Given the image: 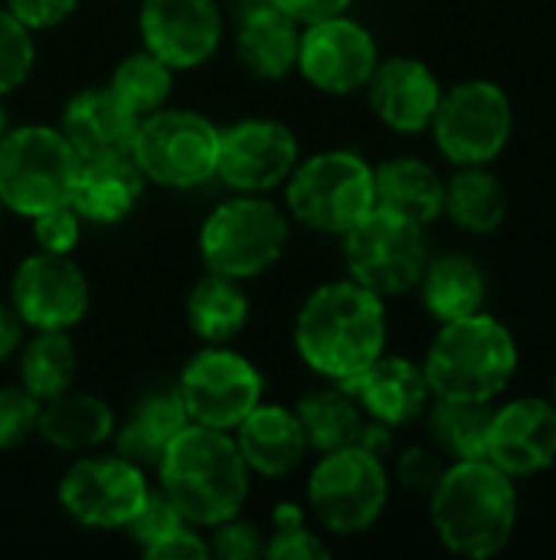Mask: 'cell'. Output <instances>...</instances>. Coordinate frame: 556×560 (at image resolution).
I'll return each mask as SVG.
<instances>
[{"label":"cell","mask_w":556,"mask_h":560,"mask_svg":"<svg viewBox=\"0 0 556 560\" xmlns=\"http://www.w3.org/2000/svg\"><path fill=\"white\" fill-rule=\"evenodd\" d=\"M138 121L141 118L108 85H92L66 102L59 131L72 144L79 161L121 158L131 154Z\"/></svg>","instance_id":"obj_22"},{"label":"cell","mask_w":556,"mask_h":560,"mask_svg":"<svg viewBox=\"0 0 556 560\" xmlns=\"http://www.w3.org/2000/svg\"><path fill=\"white\" fill-rule=\"evenodd\" d=\"M115 427V413L102 397L69 387L39 404L36 436L59 453H92L111 440Z\"/></svg>","instance_id":"obj_26"},{"label":"cell","mask_w":556,"mask_h":560,"mask_svg":"<svg viewBox=\"0 0 556 560\" xmlns=\"http://www.w3.org/2000/svg\"><path fill=\"white\" fill-rule=\"evenodd\" d=\"M374 207V167L360 154L344 148L298 161L292 177L285 180L288 217L298 226L324 236H344Z\"/></svg>","instance_id":"obj_6"},{"label":"cell","mask_w":556,"mask_h":560,"mask_svg":"<svg viewBox=\"0 0 556 560\" xmlns=\"http://www.w3.org/2000/svg\"><path fill=\"white\" fill-rule=\"evenodd\" d=\"M551 400H554V404H556V377H554V397H551Z\"/></svg>","instance_id":"obj_47"},{"label":"cell","mask_w":556,"mask_h":560,"mask_svg":"<svg viewBox=\"0 0 556 560\" xmlns=\"http://www.w3.org/2000/svg\"><path fill=\"white\" fill-rule=\"evenodd\" d=\"M154 469L161 492L193 528H213L239 515L249 499L252 472L246 469L239 446L226 430L187 423Z\"/></svg>","instance_id":"obj_3"},{"label":"cell","mask_w":556,"mask_h":560,"mask_svg":"<svg viewBox=\"0 0 556 560\" xmlns=\"http://www.w3.org/2000/svg\"><path fill=\"white\" fill-rule=\"evenodd\" d=\"M151 486L144 469L118 453L111 456H82L59 479V505L62 512L95 532H125V525L144 505Z\"/></svg>","instance_id":"obj_13"},{"label":"cell","mask_w":556,"mask_h":560,"mask_svg":"<svg viewBox=\"0 0 556 560\" xmlns=\"http://www.w3.org/2000/svg\"><path fill=\"white\" fill-rule=\"evenodd\" d=\"M442 213L472 236L495 233L508 217V190L488 164L456 167L446 177Z\"/></svg>","instance_id":"obj_29"},{"label":"cell","mask_w":556,"mask_h":560,"mask_svg":"<svg viewBox=\"0 0 556 560\" xmlns=\"http://www.w3.org/2000/svg\"><path fill=\"white\" fill-rule=\"evenodd\" d=\"M147 180L131 161V154L121 158H92L79 164L69 207L82 217V223L92 226H111L121 223L141 200Z\"/></svg>","instance_id":"obj_24"},{"label":"cell","mask_w":556,"mask_h":560,"mask_svg":"<svg viewBox=\"0 0 556 560\" xmlns=\"http://www.w3.org/2000/svg\"><path fill=\"white\" fill-rule=\"evenodd\" d=\"M301 23L272 0H233V49L246 72L279 82L295 72Z\"/></svg>","instance_id":"obj_20"},{"label":"cell","mask_w":556,"mask_h":560,"mask_svg":"<svg viewBox=\"0 0 556 560\" xmlns=\"http://www.w3.org/2000/svg\"><path fill=\"white\" fill-rule=\"evenodd\" d=\"M92 292L72 256L36 249L10 279V305L29 331H72L88 312Z\"/></svg>","instance_id":"obj_15"},{"label":"cell","mask_w":556,"mask_h":560,"mask_svg":"<svg viewBox=\"0 0 556 560\" xmlns=\"http://www.w3.org/2000/svg\"><path fill=\"white\" fill-rule=\"evenodd\" d=\"M233 440L239 446L246 469L262 479L292 476L311 453L295 410L282 407V404H259L233 430Z\"/></svg>","instance_id":"obj_23"},{"label":"cell","mask_w":556,"mask_h":560,"mask_svg":"<svg viewBox=\"0 0 556 560\" xmlns=\"http://www.w3.org/2000/svg\"><path fill=\"white\" fill-rule=\"evenodd\" d=\"M331 548L324 545V538L318 532L308 528L301 505L295 502H282L272 512V535L262 548V558L272 560H318L328 558Z\"/></svg>","instance_id":"obj_35"},{"label":"cell","mask_w":556,"mask_h":560,"mask_svg":"<svg viewBox=\"0 0 556 560\" xmlns=\"http://www.w3.org/2000/svg\"><path fill=\"white\" fill-rule=\"evenodd\" d=\"M380 62L374 33L347 13L305 23L295 69L324 95H351L367 85Z\"/></svg>","instance_id":"obj_16"},{"label":"cell","mask_w":556,"mask_h":560,"mask_svg":"<svg viewBox=\"0 0 556 560\" xmlns=\"http://www.w3.org/2000/svg\"><path fill=\"white\" fill-rule=\"evenodd\" d=\"M39 400L16 387H0V450H13L36 433Z\"/></svg>","instance_id":"obj_39"},{"label":"cell","mask_w":556,"mask_h":560,"mask_svg":"<svg viewBox=\"0 0 556 560\" xmlns=\"http://www.w3.org/2000/svg\"><path fill=\"white\" fill-rule=\"evenodd\" d=\"M449 463H442V453L439 450H429V446H406L400 456H397V479L400 486L413 489V492H433V486L439 482L442 469Z\"/></svg>","instance_id":"obj_41"},{"label":"cell","mask_w":556,"mask_h":560,"mask_svg":"<svg viewBox=\"0 0 556 560\" xmlns=\"http://www.w3.org/2000/svg\"><path fill=\"white\" fill-rule=\"evenodd\" d=\"M315 522L341 538L370 532L390 502L387 459L367 453L364 446H344L321 453L305 489Z\"/></svg>","instance_id":"obj_8"},{"label":"cell","mask_w":556,"mask_h":560,"mask_svg":"<svg viewBox=\"0 0 556 560\" xmlns=\"http://www.w3.org/2000/svg\"><path fill=\"white\" fill-rule=\"evenodd\" d=\"M387 299L360 282L318 285L295 315V351L324 381L347 384L387 351Z\"/></svg>","instance_id":"obj_1"},{"label":"cell","mask_w":556,"mask_h":560,"mask_svg":"<svg viewBox=\"0 0 556 560\" xmlns=\"http://www.w3.org/2000/svg\"><path fill=\"white\" fill-rule=\"evenodd\" d=\"M446 177L423 158L403 154L374 167V197L377 210L397 213L419 226H429L442 217Z\"/></svg>","instance_id":"obj_25"},{"label":"cell","mask_w":556,"mask_h":560,"mask_svg":"<svg viewBox=\"0 0 556 560\" xmlns=\"http://www.w3.org/2000/svg\"><path fill=\"white\" fill-rule=\"evenodd\" d=\"M190 423L233 433L265 394L262 371L229 345H203L177 377Z\"/></svg>","instance_id":"obj_12"},{"label":"cell","mask_w":556,"mask_h":560,"mask_svg":"<svg viewBox=\"0 0 556 560\" xmlns=\"http://www.w3.org/2000/svg\"><path fill=\"white\" fill-rule=\"evenodd\" d=\"M341 256L354 282L380 299H397L416 289L429 262L426 226L374 207L354 230L341 236Z\"/></svg>","instance_id":"obj_11"},{"label":"cell","mask_w":556,"mask_h":560,"mask_svg":"<svg viewBox=\"0 0 556 560\" xmlns=\"http://www.w3.org/2000/svg\"><path fill=\"white\" fill-rule=\"evenodd\" d=\"M272 3L282 7L301 26L328 20V16H338V13H347V7H351V0H272Z\"/></svg>","instance_id":"obj_44"},{"label":"cell","mask_w":556,"mask_h":560,"mask_svg":"<svg viewBox=\"0 0 556 560\" xmlns=\"http://www.w3.org/2000/svg\"><path fill=\"white\" fill-rule=\"evenodd\" d=\"M377 121L397 135H419L433 125L442 98L439 75L416 56L380 59L364 85Z\"/></svg>","instance_id":"obj_19"},{"label":"cell","mask_w":556,"mask_h":560,"mask_svg":"<svg viewBox=\"0 0 556 560\" xmlns=\"http://www.w3.org/2000/svg\"><path fill=\"white\" fill-rule=\"evenodd\" d=\"M36 62L33 30L23 26L7 7H0V98L16 92Z\"/></svg>","instance_id":"obj_36"},{"label":"cell","mask_w":556,"mask_h":560,"mask_svg":"<svg viewBox=\"0 0 556 560\" xmlns=\"http://www.w3.org/2000/svg\"><path fill=\"white\" fill-rule=\"evenodd\" d=\"M138 30L147 52L174 72H187L213 59L226 20L216 0H141Z\"/></svg>","instance_id":"obj_17"},{"label":"cell","mask_w":556,"mask_h":560,"mask_svg":"<svg viewBox=\"0 0 556 560\" xmlns=\"http://www.w3.org/2000/svg\"><path fill=\"white\" fill-rule=\"evenodd\" d=\"M108 89H111L138 118H144V115H151V112H157V108L167 105L170 89H174V69L141 46L138 52H128V56L115 66V72H111V79H108Z\"/></svg>","instance_id":"obj_34"},{"label":"cell","mask_w":556,"mask_h":560,"mask_svg":"<svg viewBox=\"0 0 556 560\" xmlns=\"http://www.w3.org/2000/svg\"><path fill=\"white\" fill-rule=\"evenodd\" d=\"M79 354L69 331H33L20 345V387L29 390L39 404L66 394L75 381Z\"/></svg>","instance_id":"obj_32"},{"label":"cell","mask_w":556,"mask_h":560,"mask_svg":"<svg viewBox=\"0 0 556 560\" xmlns=\"http://www.w3.org/2000/svg\"><path fill=\"white\" fill-rule=\"evenodd\" d=\"M495 404H469V400H442L433 397L429 413V433L436 450L449 459H485L488 443V423H492Z\"/></svg>","instance_id":"obj_33"},{"label":"cell","mask_w":556,"mask_h":560,"mask_svg":"<svg viewBox=\"0 0 556 560\" xmlns=\"http://www.w3.org/2000/svg\"><path fill=\"white\" fill-rule=\"evenodd\" d=\"M298 161V135L285 121L242 118L220 128L216 177L233 194H269L285 187Z\"/></svg>","instance_id":"obj_14"},{"label":"cell","mask_w":556,"mask_h":560,"mask_svg":"<svg viewBox=\"0 0 556 560\" xmlns=\"http://www.w3.org/2000/svg\"><path fill=\"white\" fill-rule=\"evenodd\" d=\"M23 345V322L16 318L13 305L0 299V361L16 354Z\"/></svg>","instance_id":"obj_45"},{"label":"cell","mask_w":556,"mask_h":560,"mask_svg":"<svg viewBox=\"0 0 556 560\" xmlns=\"http://www.w3.org/2000/svg\"><path fill=\"white\" fill-rule=\"evenodd\" d=\"M344 387L360 404L367 420H377L393 430L416 423L433 400L423 364H416L403 354H387V351L367 371H360L354 381H347Z\"/></svg>","instance_id":"obj_21"},{"label":"cell","mask_w":556,"mask_h":560,"mask_svg":"<svg viewBox=\"0 0 556 560\" xmlns=\"http://www.w3.org/2000/svg\"><path fill=\"white\" fill-rule=\"evenodd\" d=\"M416 289H419L423 308L439 325L482 312L485 295H488V282H485L482 266L462 253H446V256L429 259Z\"/></svg>","instance_id":"obj_28"},{"label":"cell","mask_w":556,"mask_h":560,"mask_svg":"<svg viewBox=\"0 0 556 560\" xmlns=\"http://www.w3.org/2000/svg\"><path fill=\"white\" fill-rule=\"evenodd\" d=\"M210 532H213V535H210V555H216L220 560L262 558L265 538H262V532H259L252 522H246V518L233 515V518H226V522L213 525Z\"/></svg>","instance_id":"obj_40"},{"label":"cell","mask_w":556,"mask_h":560,"mask_svg":"<svg viewBox=\"0 0 556 560\" xmlns=\"http://www.w3.org/2000/svg\"><path fill=\"white\" fill-rule=\"evenodd\" d=\"M288 213L265 194L220 200L200 226V262L206 272L249 282L265 276L288 246Z\"/></svg>","instance_id":"obj_5"},{"label":"cell","mask_w":556,"mask_h":560,"mask_svg":"<svg viewBox=\"0 0 556 560\" xmlns=\"http://www.w3.org/2000/svg\"><path fill=\"white\" fill-rule=\"evenodd\" d=\"M249 322V295L242 282L206 272L187 295V325L203 345H229Z\"/></svg>","instance_id":"obj_30"},{"label":"cell","mask_w":556,"mask_h":560,"mask_svg":"<svg viewBox=\"0 0 556 560\" xmlns=\"http://www.w3.org/2000/svg\"><path fill=\"white\" fill-rule=\"evenodd\" d=\"M79 154L59 128L20 125L0 138V207L16 217H36L69 203Z\"/></svg>","instance_id":"obj_7"},{"label":"cell","mask_w":556,"mask_h":560,"mask_svg":"<svg viewBox=\"0 0 556 560\" xmlns=\"http://www.w3.org/2000/svg\"><path fill=\"white\" fill-rule=\"evenodd\" d=\"M7 128H10V115H7V105H3V98H0V138L7 135Z\"/></svg>","instance_id":"obj_46"},{"label":"cell","mask_w":556,"mask_h":560,"mask_svg":"<svg viewBox=\"0 0 556 560\" xmlns=\"http://www.w3.org/2000/svg\"><path fill=\"white\" fill-rule=\"evenodd\" d=\"M180 525H187V522H184V515L177 512V505H174L161 489H151L147 499H144V505L138 509V515L125 525V532H128V538L144 551V548H151L154 541H161V538H167L170 532H177Z\"/></svg>","instance_id":"obj_37"},{"label":"cell","mask_w":556,"mask_h":560,"mask_svg":"<svg viewBox=\"0 0 556 560\" xmlns=\"http://www.w3.org/2000/svg\"><path fill=\"white\" fill-rule=\"evenodd\" d=\"M429 522L446 551L465 560L498 558L518 528V489L488 459L449 463L429 492Z\"/></svg>","instance_id":"obj_2"},{"label":"cell","mask_w":556,"mask_h":560,"mask_svg":"<svg viewBox=\"0 0 556 560\" xmlns=\"http://www.w3.org/2000/svg\"><path fill=\"white\" fill-rule=\"evenodd\" d=\"M144 558L151 560H206L210 555V541L193 528V525H180L177 532H170L167 538L154 541L151 548H144Z\"/></svg>","instance_id":"obj_43"},{"label":"cell","mask_w":556,"mask_h":560,"mask_svg":"<svg viewBox=\"0 0 556 560\" xmlns=\"http://www.w3.org/2000/svg\"><path fill=\"white\" fill-rule=\"evenodd\" d=\"M33 220V240L43 253H56V256H72V249L79 246L82 240V217L69 207V203H59V207H49Z\"/></svg>","instance_id":"obj_38"},{"label":"cell","mask_w":556,"mask_h":560,"mask_svg":"<svg viewBox=\"0 0 556 560\" xmlns=\"http://www.w3.org/2000/svg\"><path fill=\"white\" fill-rule=\"evenodd\" d=\"M220 128L190 108H157L138 121L131 161L147 184L193 190L216 177Z\"/></svg>","instance_id":"obj_9"},{"label":"cell","mask_w":556,"mask_h":560,"mask_svg":"<svg viewBox=\"0 0 556 560\" xmlns=\"http://www.w3.org/2000/svg\"><path fill=\"white\" fill-rule=\"evenodd\" d=\"M295 417L305 430V440L315 453H331L354 446L360 440V430L367 423L360 404L351 397L344 384H331L308 390L295 407Z\"/></svg>","instance_id":"obj_31"},{"label":"cell","mask_w":556,"mask_h":560,"mask_svg":"<svg viewBox=\"0 0 556 560\" xmlns=\"http://www.w3.org/2000/svg\"><path fill=\"white\" fill-rule=\"evenodd\" d=\"M518 361L521 358L511 328L482 308L439 325L423 358V374L433 397L495 404L511 387Z\"/></svg>","instance_id":"obj_4"},{"label":"cell","mask_w":556,"mask_h":560,"mask_svg":"<svg viewBox=\"0 0 556 560\" xmlns=\"http://www.w3.org/2000/svg\"><path fill=\"white\" fill-rule=\"evenodd\" d=\"M3 7L36 33L66 23L79 10V0H3Z\"/></svg>","instance_id":"obj_42"},{"label":"cell","mask_w":556,"mask_h":560,"mask_svg":"<svg viewBox=\"0 0 556 560\" xmlns=\"http://www.w3.org/2000/svg\"><path fill=\"white\" fill-rule=\"evenodd\" d=\"M429 131L449 164H492L511 141L514 105L498 82L465 79L452 89H442Z\"/></svg>","instance_id":"obj_10"},{"label":"cell","mask_w":556,"mask_h":560,"mask_svg":"<svg viewBox=\"0 0 556 560\" xmlns=\"http://www.w3.org/2000/svg\"><path fill=\"white\" fill-rule=\"evenodd\" d=\"M0 217H3V207H0Z\"/></svg>","instance_id":"obj_48"},{"label":"cell","mask_w":556,"mask_h":560,"mask_svg":"<svg viewBox=\"0 0 556 560\" xmlns=\"http://www.w3.org/2000/svg\"><path fill=\"white\" fill-rule=\"evenodd\" d=\"M485 459L511 479L547 472L556 463V404L544 397H514L492 407Z\"/></svg>","instance_id":"obj_18"},{"label":"cell","mask_w":556,"mask_h":560,"mask_svg":"<svg viewBox=\"0 0 556 560\" xmlns=\"http://www.w3.org/2000/svg\"><path fill=\"white\" fill-rule=\"evenodd\" d=\"M187 423H190V417H187V407H184L180 390L174 384V387H164V390L141 397L138 407L128 413V420L121 427H115L111 443H115L118 456L138 463L141 469L157 466L164 450L170 446V440Z\"/></svg>","instance_id":"obj_27"}]
</instances>
